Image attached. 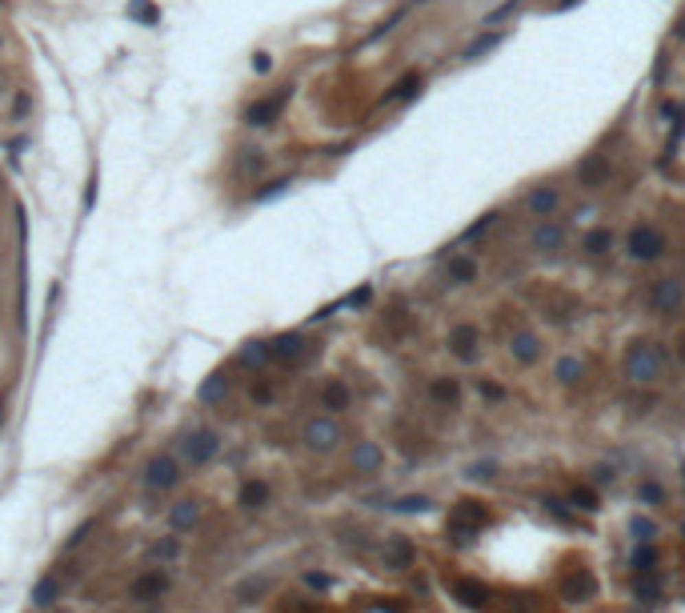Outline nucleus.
Returning <instances> with one entry per match:
<instances>
[{"mask_svg":"<svg viewBox=\"0 0 685 613\" xmlns=\"http://www.w3.org/2000/svg\"><path fill=\"white\" fill-rule=\"evenodd\" d=\"M662 345H653V341H638V345H629V353H625V377L633 381V385H649V381L662 377Z\"/></svg>","mask_w":685,"mask_h":613,"instance_id":"1","label":"nucleus"},{"mask_svg":"<svg viewBox=\"0 0 685 613\" xmlns=\"http://www.w3.org/2000/svg\"><path fill=\"white\" fill-rule=\"evenodd\" d=\"M625 253L633 260H658L665 253V236L658 229H649V225H638L625 236Z\"/></svg>","mask_w":685,"mask_h":613,"instance_id":"2","label":"nucleus"},{"mask_svg":"<svg viewBox=\"0 0 685 613\" xmlns=\"http://www.w3.org/2000/svg\"><path fill=\"white\" fill-rule=\"evenodd\" d=\"M481 525H489V509H485L481 501H461L457 513H453V521H449V533H457V542H473V533H477Z\"/></svg>","mask_w":685,"mask_h":613,"instance_id":"3","label":"nucleus"},{"mask_svg":"<svg viewBox=\"0 0 685 613\" xmlns=\"http://www.w3.org/2000/svg\"><path fill=\"white\" fill-rule=\"evenodd\" d=\"M168 593V573L161 569H148L141 577H133V586H128V597L137 601V605H148V601H161Z\"/></svg>","mask_w":685,"mask_h":613,"instance_id":"4","label":"nucleus"},{"mask_svg":"<svg viewBox=\"0 0 685 613\" xmlns=\"http://www.w3.org/2000/svg\"><path fill=\"white\" fill-rule=\"evenodd\" d=\"M305 445L317 449V453H329V449L341 445V425L333 421V417H313L305 425Z\"/></svg>","mask_w":685,"mask_h":613,"instance_id":"5","label":"nucleus"},{"mask_svg":"<svg viewBox=\"0 0 685 613\" xmlns=\"http://www.w3.org/2000/svg\"><path fill=\"white\" fill-rule=\"evenodd\" d=\"M216 449H221V437H216L213 429H201V433H192L189 441H185V461L189 465H205V461H213Z\"/></svg>","mask_w":685,"mask_h":613,"instance_id":"6","label":"nucleus"},{"mask_svg":"<svg viewBox=\"0 0 685 613\" xmlns=\"http://www.w3.org/2000/svg\"><path fill=\"white\" fill-rule=\"evenodd\" d=\"M682 297H685V289H682V281L677 277H665V281H658L653 285V293H649V305L658 309V313H677L682 309Z\"/></svg>","mask_w":685,"mask_h":613,"instance_id":"7","label":"nucleus"},{"mask_svg":"<svg viewBox=\"0 0 685 613\" xmlns=\"http://www.w3.org/2000/svg\"><path fill=\"white\" fill-rule=\"evenodd\" d=\"M593 593H597V581H593V573H585V569H577V573L561 577V597H565V601H573V605L593 601Z\"/></svg>","mask_w":685,"mask_h":613,"instance_id":"8","label":"nucleus"},{"mask_svg":"<svg viewBox=\"0 0 685 613\" xmlns=\"http://www.w3.org/2000/svg\"><path fill=\"white\" fill-rule=\"evenodd\" d=\"M561 245H565V229H561V225H537V229L529 233V249L541 253V257H553Z\"/></svg>","mask_w":685,"mask_h":613,"instance_id":"9","label":"nucleus"},{"mask_svg":"<svg viewBox=\"0 0 685 613\" xmlns=\"http://www.w3.org/2000/svg\"><path fill=\"white\" fill-rule=\"evenodd\" d=\"M453 597L461 601V605H469V610H485L489 605V590L481 586V581H473V577H453Z\"/></svg>","mask_w":685,"mask_h":613,"instance_id":"10","label":"nucleus"},{"mask_svg":"<svg viewBox=\"0 0 685 613\" xmlns=\"http://www.w3.org/2000/svg\"><path fill=\"white\" fill-rule=\"evenodd\" d=\"M144 481H148V489H172L177 481H181V473H177V461L172 457H157L148 473H144Z\"/></svg>","mask_w":685,"mask_h":613,"instance_id":"11","label":"nucleus"},{"mask_svg":"<svg viewBox=\"0 0 685 613\" xmlns=\"http://www.w3.org/2000/svg\"><path fill=\"white\" fill-rule=\"evenodd\" d=\"M605 177H609V161H605V153H593V157H585V161L577 165V181H581L585 189L605 185Z\"/></svg>","mask_w":685,"mask_h":613,"instance_id":"12","label":"nucleus"},{"mask_svg":"<svg viewBox=\"0 0 685 613\" xmlns=\"http://www.w3.org/2000/svg\"><path fill=\"white\" fill-rule=\"evenodd\" d=\"M281 109H284V93L265 96V100H257V104L245 113V120H249V124H273V120L281 117Z\"/></svg>","mask_w":685,"mask_h":613,"instance_id":"13","label":"nucleus"},{"mask_svg":"<svg viewBox=\"0 0 685 613\" xmlns=\"http://www.w3.org/2000/svg\"><path fill=\"white\" fill-rule=\"evenodd\" d=\"M269 357H277V361H301V357H305V337H301V333L277 337V341L269 345Z\"/></svg>","mask_w":685,"mask_h":613,"instance_id":"14","label":"nucleus"},{"mask_svg":"<svg viewBox=\"0 0 685 613\" xmlns=\"http://www.w3.org/2000/svg\"><path fill=\"white\" fill-rule=\"evenodd\" d=\"M553 377L561 381V385H581V377H585V361L573 357V353H561L557 357V365H553Z\"/></svg>","mask_w":685,"mask_h":613,"instance_id":"15","label":"nucleus"},{"mask_svg":"<svg viewBox=\"0 0 685 613\" xmlns=\"http://www.w3.org/2000/svg\"><path fill=\"white\" fill-rule=\"evenodd\" d=\"M449 349L453 357H461V361H473L477 357V329L473 325H461V329L449 333Z\"/></svg>","mask_w":685,"mask_h":613,"instance_id":"16","label":"nucleus"},{"mask_svg":"<svg viewBox=\"0 0 685 613\" xmlns=\"http://www.w3.org/2000/svg\"><path fill=\"white\" fill-rule=\"evenodd\" d=\"M525 205H529V212H533V216H549L553 209H561V192L549 189V185H541V189L529 192V201H525Z\"/></svg>","mask_w":685,"mask_h":613,"instance_id":"17","label":"nucleus"},{"mask_svg":"<svg viewBox=\"0 0 685 613\" xmlns=\"http://www.w3.org/2000/svg\"><path fill=\"white\" fill-rule=\"evenodd\" d=\"M385 566L389 569H409L413 566V545L405 537H389L385 542Z\"/></svg>","mask_w":685,"mask_h":613,"instance_id":"18","label":"nucleus"},{"mask_svg":"<svg viewBox=\"0 0 685 613\" xmlns=\"http://www.w3.org/2000/svg\"><path fill=\"white\" fill-rule=\"evenodd\" d=\"M513 357H517L521 365H533V361L541 357V341H537L533 333H517V337H513Z\"/></svg>","mask_w":685,"mask_h":613,"instance_id":"19","label":"nucleus"},{"mask_svg":"<svg viewBox=\"0 0 685 613\" xmlns=\"http://www.w3.org/2000/svg\"><path fill=\"white\" fill-rule=\"evenodd\" d=\"M321 405H325V409H333V413L349 409V389H345V381H325V389H321Z\"/></svg>","mask_w":685,"mask_h":613,"instance_id":"20","label":"nucleus"},{"mask_svg":"<svg viewBox=\"0 0 685 613\" xmlns=\"http://www.w3.org/2000/svg\"><path fill=\"white\" fill-rule=\"evenodd\" d=\"M429 397H433L437 405H457L461 401V385H457L453 377H437L433 385H429Z\"/></svg>","mask_w":685,"mask_h":613,"instance_id":"21","label":"nucleus"},{"mask_svg":"<svg viewBox=\"0 0 685 613\" xmlns=\"http://www.w3.org/2000/svg\"><path fill=\"white\" fill-rule=\"evenodd\" d=\"M421 93V76L413 72V76H405V80H397L389 93L381 96V104H397V100H409V96H417Z\"/></svg>","mask_w":685,"mask_h":613,"instance_id":"22","label":"nucleus"},{"mask_svg":"<svg viewBox=\"0 0 685 613\" xmlns=\"http://www.w3.org/2000/svg\"><path fill=\"white\" fill-rule=\"evenodd\" d=\"M168 521H172L177 529H192V525L201 521V505H196V501H177L172 513H168Z\"/></svg>","mask_w":685,"mask_h":613,"instance_id":"23","label":"nucleus"},{"mask_svg":"<svg viewBox=\"0 0 685 613\" xmlns=\"http://www.w3.org/2000/svg\"><path fill=\"white\" fill-rule=\"evenodd\" d=\"M353 465L357 469H365V473L381 469V449L373 445V441H361V445L353 449Z\"/></svg>","mask_w":685,"mask_h":613,"instance_id":"24","label":"nucleus"},{"mask_svg":"<svg viewBox=\"0 0 685 613\" xmlns=\"http://www.w3.org/2000/svg\"><path fill=\"white\" fill-rule=\"evenodd\" d=\"M265 501H269L265 481H245V489H240V505H245V509H260Z\"/></svg>","mask_w":685,"mask_h":613,"instance_id":"25","label":"nucleus"},{"mask_svg":"<svg viewBox=\"0 0 685 613\" xmlns=\"http://www.w3.org/2000/svg\"><path fill=\"white\" fill-rule=\"evenodd\" d=\"M609 245H614V233H609V229H593V233L585 236V253H589V257H605Z\"/></svg>","mask_w":685,"mask_h":613,"instance_id":"26","label":"nucleus"},{"mask_svg":"<svg viewBox=\"0 0 685 613\" xmlns=\"http://www.w3.org/2000/svg\"><path fill=\"white\" fill-rule=\"evenodd\" d=\"M473 277H477V265H473L469 257H453L449 260V281L453 285H469Z\"/></svg>","mask_w":685,"mask_h":613,"instance_id":"27","label":"nucleus"},{"mask_svg":"<svg viewBox=\"0 0 685 613\" xmlns=\"http://www.w3.org/2000/svg\"><path fill=\"white\" fill-rule=\"evenodd\" d=\"M56 593H60L56 577H41V581L32 586V605H52V601H56Z\"/></svg>","mask_w":685,"mask_h":613,"instance_id":"28","label":"nucleus"},{"mask_svg":"<svg viewBox=\"0 0 685 613\" xmlns=\"http://www.w3.org/2000/svg\"><path fill=\"white\" fill-rule=\"evenodd\" d=\"M497 41H501L497 32H485V36H477V41H473V45L465 48V52H461V60H477L481 52H489V48H497Z\"/></svg>","mask_w":685,"mask_h":613,"instance_id":"29","label":"nucleus"},{"mask_svg":"<svg viewBox=\"0 0 685 613\" xmlns=\"http://www.w3.org/2000/svg\"><path fill=\"white\" fill-rule=\"evenodd\" d=\"M128 16H137L141 24H157V16H161V12H157L148 0H133V4H128Z\"/></svg>","mask_w":685,"mask_h":613,"instance_id":"30","label":"nucleus"},{"mask_svg":"<svg viewBox=\"0 0 685 613\" xmlns=\"http://www.w3.org/2000/svg\"><path fill=\"white\" fill-rule=\"evenodd\" d=\"M638 597L645 601V605H658V601H662V586L649 581V577H638Z\"/></svg>","mask_w":685,"mask_h":613,"instance_id":"31","label":"nucleus"},{"mask_svg":"<svg viewBox=\"0 0 685 613\" xmlns=\"http://www.w3.org/2000/svg\"><path fill=\"white\" fill-rule=\"evenodd\" d=\"M489 225H497V212H485V216H477V221H473L469 229H465V233H461V241H477V236L485 233V229H489Z\"/></svg>","mask_w":685,"mask_h":613,"instance_id":"32","label":"nucleus"},{"mask_svg":"<svg viewBox=\"0 0 685 613\" xmlns=\"http://www.w3.org/2000/svg\"><path fill=\"white\" fill-rule=\"evenodd\" d=\"M569 505L573 509H597V493L593 489H569Z\"/></svg>","mask_w":685,"mask_h":613,"instance_id":"33","label":"nucleus"},{"mask_svg":"<svg viewBox=\"0 0 685 613\" xmlns=\"http://www.w3.org/2000/svg\"><path fill=\"white\" fill-rule=\"evenodd\" d=\"M517 8H521V0H505V4H497V8H493V12H489V16H485L481 24H501L505 16H513Z\"/></svg>","mask_w":685,"mask_h":613,"instance_id":"34","label":"nucleus"},{"mask_svg":"<svg viewBox=\"0 0 685 613\" xmlns=\"http://www.w3.org/2000/svg\"><path fill=\"white\" fill-rule=\"evenodd\" d=\"M225 389H229V381H225L221 373H216L213 381H205V385H201V397H205V401H216V397H221Z\"/></svg>","mask_w":685,"mask_h":613,"instance_id":"35","label":"nucleus"},{"mask_svg":"<svg viewBox=\"0 0 685 613\" xmlns=\"http://www.w3.org/2000/svg\"><path fill=\"white\" fill-rule=\"evenodd\" d=\"M653 561H658V553H653L649 545H638V549H633V569H638V573H645Z\"/></svg>","mask_w":685,"mask_h":613,"instance_id":"36","label":"nucleus"},{"mask_svg":"<svg viewBox=\"0 0 685 613\" xmlns=\"http://www.w3.org/2000/svg\"><path fill=\"white\" fill-rule=\"evenodd\" d=\"M393 509H401V513H421V509H429V497H401Z\"/></svg>","mask_w":685,"mask_h":613,"instance_id":"37","label":"nucleus"},{"mask_svg":"<svg viewBox=\"0 0 685 613\" xmlns=\"http://www.w3.org/2000/svg\"><path fill=\"white\" fill-rule=\"evenodd\" d=\"M641 501H645V505H662L665 489H662V485H653V481H645V485H641Z\"/></svg>","mask_w":685,"mask_h":613,"instance_id":"38","label":"nucleus"},{"mask_svg":"<svg viewBox=\"0 0 685 613\" xmlns=\"http://www.w3.org/2000/svg\"><path fill=\"white\" fill-rule=\"evenodd\" d=\"M633 533H638L641 542H649V537H653V533H658V529H653V521H645V517H633Z\"/></svg>","mask_w":685,"mask_h":613,"instance_id":"39","label":"nucleus"},{"mask_svg":"<svg viewBox=\"0 0 685 613\" xmlns=\"http://www.w3.org/2000/svg\"><path fill=\"white\" fill-rule=\"evenodd\" d=\"M153 557H161V561L177 557V542H161V545H153Z\"/></svg>","mask_w":685,"mask_h":613,"instance_id":"40","label":"nucleus"},{"mask_svg":"<svg viewBox=\"0 0 685 613\" xmlns=\"http://www.w3.org/2000/svg\"><path fill=\"white\" fill-rule=\"evenodd\" d=\"M265 357H269V345H249V349H245V361H257L260 365Z\"/></svg>","mask_w":685,"mask_h":613,"instance_id":"41","label":"nucleus"},{"mask_svg":"<svg viewBox=\"0 0 685 613\" xmlns=\"http://www.w3.org/2000/svg\"><path fill=\"white\" fill-rule=\"evenodd\" d=\"M481 397H489V401H501V389L489 385V381H481Z\"/></svg>","mask_w":685,"mask_h":613,"instance_id":"42","label":"nucleus"},{"mask_svg":"<svg viewBox=\"0 0 685 613\" xmlns=\"http://www.w3.org/2000/svg\"><path fill=\"white\" fill-rule=\"evenodd\" d=\"M89 529H93V521H85V525H80V529H76V533L69 537V545H80L85 537H89Z\"/></svg>","mask_w":685,"mask_h":613,"instance_id":"43","label":"nucleus"},{"mask_svg":"<svg viewBox=\"0 0 685 613\" xmlns=\"http://www.w3.org/2000/svg\"><path fill=\"white\" fill-rule=\"evenodd\" d=\"M665 72H669V52H662V60L653 65V76H658V80H665Z\"/></svg>","mask_w":685,"mask_h":613,"instance_id":"44","label":"nucleus"},{"mask_svg":"<svg viewBox=\"0 0 685 613\" xmlns=\"http://www.w3.org/2000/svg\"><path fill=\"white\" fill-rule=\"evenodd\" d=\"M308 586H317V590H325V586H329V577H325V573H308Z\"/></svg>","mask_w":685,"mask_h":613,"instance_id":"45","label":"nucleus"},{"mask_svg":"<svg viewBox=\"0 0 685 613\" xmlns=\"http://www.w3.org/2000/svg\"><path fill=\"white\" fill-rule=\"evenodd\" d=\"M369 301V289H357L353 297H349V305H365Z\"/></svg>","mask_w":685,"mask_h":613,"instance_id":"46","label":"nucleus"},{"mask_svg":"<svg viewBox=\"0 0 685 613\" xmlns=\"http://www.w3.org/2000/svg\"><path fill=\"white\" fill-rule=\"evenodd\" d=\"M573 4H581V0H561V4L553 8V12H561V8H573Z\"/></svg>","mask_w":685,"mask_h":613,"instance_id":"47","label":"nucleus"},{"mask_svg":"<svg viewBox=\"0 0 685 613\" xmlns=\"http://www.w3.org/2000/svg\"><path fill=\"white\" fill-rule=\"evenodd\" d=\"M677 357H682V365H685V337L677 341Z\"/></svg>","mask_w":685,"mask_h":613,"instance_id":"48","label":"nucleus"},{"mask_svg":"<svg viewBox=\"0 0 685 613\" xmlns=\"http://www.w3.org/2000/svg\"><path fill=\"white\" fill-rule=\"evenodd\" d=\"M677 36H682V41H685V21H682V28H677Z\"/></svg>","mask_w":685,"mask_h":613,"instance_id":"49","label":"nucleus"},{"mask_svg":"<svg viewBox=\"0 0 685 613\" xmlns=\"http://www.w3.org/2000/svg\"><path fill=\"white\" fill-rule=\"evenodd\" d=\"M682 533H685V529H682Z\"/></svg>","mask_w":685,"mask_h":613,"instance_id":"50","label":"nucleus"}]
</instances>
